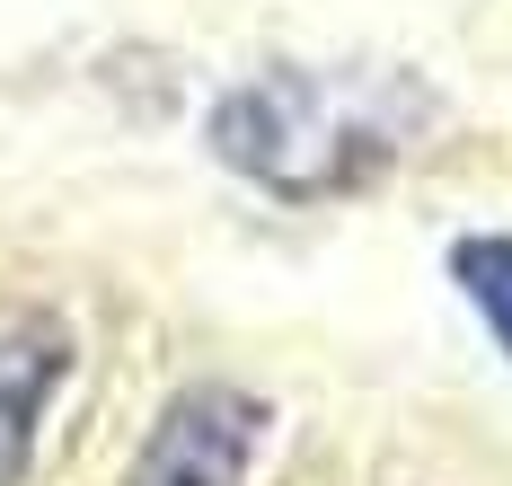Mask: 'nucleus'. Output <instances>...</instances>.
Returning <instances> with one entry per match:
<instances>
[{"instance_id": "nucleus-1", "label": "nucleus", "mask_w": 512, "mask_h": 486, "mask_svg": "<svg viewBox=\"0 0 512 486\" xmlns=\"http://www.w3.org/2000/svg\"><path fill=\"white\" fill-rule=\"evenodd\" d=\"M442 115V89L407 62H265L212 98L204 142L274 204H336L415 160Z\"/></svg>"}, {"instance_id": "nucleus-2", "label": "nucleus", "mask_w": 512, "mask_h": 486, "mask_svg": "<svg viewBox=\"0 0 512 486\" xmlns=\"http://www.w3.org/2000/svg\"><path fill=\"white\" fill-rule=\"evenodd\" d=\"M265 433H274V407L256 389H239V380H186V389L159 398L124 486H248Z\"/></svg>"}, {"instance_id": "nucleus-3", "label": "nucleus", "mask_w": 512, "mask_h": 486, "mask_svg": "<svg viewBox=\"0 0 512 486\" xmlns=\"http://www.w3.org/2000/svg\"><path fill=\"white\" fill-rule=\"evenodd\" d=\"M80 363L71 319L45 301H0V486H27L36 469V433H45L62 380Z\"/></svg>"}, {"instance_id": "nucleus-4", "label": "nucleus", "mask_w": 512, "mask_h": 486, "mask_svg": "<svg viewBox=\"0 0 512 486\" xmlns=\"http://www.w3.org/2000/svg\"><path fill=\"white\" fill-rule=\"evenodd\" d=\"M451 283L468 292V310L486 319L495 354L512 363V230H468V239H451Z\"/></svg>"}]
</instances>
